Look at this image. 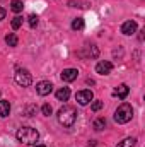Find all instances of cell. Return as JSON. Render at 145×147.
<instances>
[{"label":"cell","mask_w":145,"mask_h":147,"mask_svg":"<svg viewBox=\"0 0 145 147\" xmlns=\"http://www.w3.org/2000/svg\"><path fill=\"white\" fill-rule=\"evenodd\" d=\"M75 120H77V110L73 106L65 105V106H62L58 110V121H60V125L70 128V127H73Z\"/></svg>","instance_id":"obj_1"},{"label":"cell","mask_w":145,"mask_h":147,"mask_svg":"<svg viewBox=\"0 0 145 147\" xmlns=\"http://www.w3.org/2000/svg\"><path fill=\"white\" fill-rule=\"evenodd\" d=\"M17 140L19 142H24V144H36V140L39 139V134H38L36 128L33 127H21L15 134Z\"/></svg>","instance_id":"obj_2"},{"label":"cell","mask_w":145,"mask_h":147,"mask_svg":"<svg viewBox=\"0 0 145 147\" xmlns=\"http://www.w3.org/2000/svg\"><path fill=\"white\" fill-rule=\"evenodd\" d=\"M133 116V108L128 103H123L118 106V110L114 111V121L116 123H128Z\"/></svg>","instance_id":"obj_3"},{"label":"cell","mask_w":145,"mask_h":147,"mask_svg":"<svg viewBox=\"0 0 145 147\" xmlns=\"http://www.w3.org/2000/svg\"><path fill=\"white\" fill-rule=\"evenodd\" d=\"M15 82L19 86H22V87H28V86H31L33 77H31V74L28 72L26 69H17L15 70Z\"/></svg>","instance_id":"obj_4"},{"label":"cell","mask_w":145,"mask_h":147,"mask_svg":"<svg viewBox=\"0 0 145 147\" xmlns=\"http://www.w3.org/2000/svg\"><path fill=\"white\" fill-rule=\"evenodd\" d=\"M92 98H94V94H92V91H89V89L79 91V92L75 94V99H77V101H79V105H82V106L89 105V103L92 101Z\"/></svg>","instance_id":"obj_5"},{"label":"cell","mask_w":145,"mask_h":147,"mask_svg":"<svg viewBox=\"0 0 145 147\" xmlns=\"http://www.w3.org/2000/svg\"><path fill=\"white\" fill-rule=\"evenodd\" d=\"M51 91H53V84L50 80H41L36 84V92L39 96H48Z\"/></svg>","instance_id":"obj_6"},{"label":"cell","mask_w":145,"mask_h":147,"mask_svg":"<svg viewBox=\"0 0 145 147\" xmlns=\"http://www.w3.org/2000/svg\"><path fill=\"white\" fill-rule=\"evenodd\" d=\"M111 70H113V63L108 60H103L96 65V72L101 74V75H108V74H111Z\"/></svg>","instance_id":"obj_7"},{"label":"cell","mask_w":145,"mask_h":147,"mask_svg":"<svg viewBox=\"0 0 145 147\" xmlns=\"http://www.w3.org/2000/svg\"><path fill=\"white\" fill-rule=\"evenodd\" d=\"M135 31H137V22H135V21H126V22H123L121 33H123L125 36H132V34H135Z\"/></svg>","instance_id":"obj_8"},{"label":"cell","mask_w":145,"mask_h":147,"mask_svg":"<svg viewBox=\"0 0 145 147\" xmlns=\"http://www.w3.org/2000/svg\"><path fill=\"white\" fill-rule=\"evenodd\" d=\"M77 75H79L77 69H65V70L62 72V80H65V82H72V80L77 79Z\"/></svg>","instance_id":"obj_9"},{"label":"cell","mask_w":145,"mask_h":147,"mask_svg":"<svg viewBox=\"0 0 145 147\" xmlns=\"http://www.w3.org/2000/svg\"><path fill=\"white\" fill-rule=\"evenodd\" d=\"M128 92H130V89H128L126 84H119V86L114 89V96H118L119 99H125V98L128 96Z\"/></svg>","instance_id":"obj_10"},{"label":"cell","mask_w":145,"mask_h":147,"mask_svg":"<svg viewBox=\"0 0 145 147\" xmlns=\"http://www.w3.org/2000/svg\"><path fill=\"white\" fill-rule=\"evenodd\" d=\"M68 98H70V89L68 87H62V89L56 91V99L58 101H67Z\"/></svg>","instance_id":"obj_11"},{"label":"cell","mask_w":145,"mask_h":147,"mask_svg":"<svg viewBox=\"0 0 145 147\" xmlns=\"http://www.w3.org/2000/svg\"><path fill=\"white\" fill-rule=\"evenodd\" d=\"M9 113H10V103L9 101H5V99H2L0 101V116H9Z\"/></svg>","instance_id":"obj_12"},{"label":"cell","mask_w":145,"mask_h":147,"mask_svg":"<svg viewBox=\"0 0 145 147\" xmlns=\"http://www.w3.org/2000/svg\"><path fill=\"white\" fill-rule=\"evenodd\" d=\"M135 144H137V139L135 137H126L121 142H118L116 147H135Z\"/></svg>","instance_id":"obj_13"},{"label":"cell","mask_w":145,"mask_h":147,"mask_svg":"<svg viewBox=\"0 0 145 147\" xmlns=\"http://www.w3.org/2000/svg\"><path fill=\"white\" fill-rule=\"evenodd\" d=\"M10 9H12V12L19 14V12H22V9H24V3H22L21 0H12V2H10Z\"/></svg>","instance_id":"obj_14"},{"label":"cell","mask_w":145,"mask_h":147,"mask_svg":"<svg viewBox=\"0 0 145 147\" xmlns=\"http://www.w3.org/2000/svg\"><path fill=\"white\" fill-rule=\"evenodd\" d=\"M68 5L70 7H79V9H87L89 7V2H85V0H70Z\"/></svg>","instance_id":"obj_15"},{"label":"cell","mask_w":145,"mask_h":147,"mask_svg":"<svg viewBox=\"0 0 145 147\" xmlns=\"http://www.w3.org/2000/svg\"><path fill=\"white\" fill-rule=\"evenodd\" d=\"M84 19L82 17H77V19H73V22H72V29L73 31H82L84 29Z\"/></svg>","instance_id":"obj_16"},{"label":"cell","mask_w":145,"mask_h":147,"mask_svg":"<svg viewBox=\"0 0 145 147\" xmlns=\"http://www.w3.org/2000/svg\"><path fill=\"white\" fill-rule=\"evenodd\" d=\"M5 43H7L9 46H17V43H19V38L15 36L14 33H10V34H7V36H5Z\"/></svg>","instance_id":"obj_17"},{"label":"cell","mask_w":145,"mask_h":147,"mask_svg":"<svg viewBox=\"0 0 145 147\" xmlns=\"http://www.w3.org/2000/svg\"><path fill=\"white\" fill-rule=\"evenodd\" d=\"M104 127H106V118H97L94 121V130L101 132V130H104Z\"/></svg>","instance_id":"obj_18"},{"label":"cell","mask_w":145,"mask_h":147,"mask_svg":"<svg viewBox=\"0 0 145 147\" xmlns=\"http://www.w3.org/2000/svg\"><path fill=\"white\" fill-rule=\"evenodd\" d=\"M21 26H22V17L15 16V17L12 19V29H19Z\"/></svg>","instance_id":"obj_19"},{"label":"cell","mask_w":145,"mask_h":147,"mask_svg":"<svg viewBox=\"0 0 145 147\" xmlns=\"http://www.w3.org/2000/svg\"><path fill=\"white\" fill-rule=\"evenodd\" d=\"M28 21H29V26H31V28H36L38 22H39V17H38L36 14H31V16L28 17Z\"/></svg>","instance_id":"obj_20"},{"label":"cell","mask_w":145,"mask_h":147,"mask_svg":"<svg viewBox=\"0 0 145 147\" xmlns=\"http://www.w3.org/2000/svg\"><path fill=\"white\" fill-rule=\"evenodd\" d=\"M41 111H43V115H44V116H50V115L53 113V108H51V106H50V105L46 103V105H43V108H41Z\"/></svg>","instance_id":"obj_21"},{"label":"cell","mask_w":145,"mask_h":147,"mask_svg":"<svg viewBox=\"0 0 145 147\" xmlns=\"http://www.w3.org/2000/svg\"><path fill=\"white\" fill-rule=\"evenodd\" d=\"M103 106H104V103H103V101H94V103L91 105V110H92V111H99Z\"/></svg>","instance_id":"obj_22"},{"label":"cell","mask_w":145,"mask_h":147,"mask_svg":"<svg viewBox=\"0 0 145 147\" xmlns=\"http://www.w3.org/2000/svg\"><path fill=\"white\" fill-rule=\"evenodd\" d=\"M34 113H36V106H28L24 110V116H33Z\"/></svg>","instance_id":"obj_23"},{"label":"cell","mask_w":145,"mask_h":147,"mask_svg":"<svg viewBox=\"0 0 145 147\" xmlns=\"http://www.w3.org/2000/svg\"><path fill=\"white\" fill-rule=\"evenodd\" d=\"M2 19H5V9L0 7V21H2Z\"/></svg>","instance_id":"obj_24"},{"label":"cell","mask_w":145,"mask_h":147,"mask_svg":"<svg viewBox=\"0 0 145 147\" xmlns=\"http://www.w3.org/2000/svg\"><path fill=\"white\" fill-rule=\"evenodd\" d=\"M36 147H46V146H36Z\"/></svg>","instance_id":"obj_25"}]
</instances>
